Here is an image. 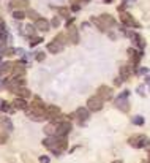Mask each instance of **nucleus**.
Masks as SVG:
<instances>
[{
    "mask_svg": "<svg viewBox=\"0 0 150 163\" xmlns=\"http://www.w3.org/2000/svg\"><path fill=\"white\" fill-rule=\"evenodd\" d=\"M92 22L97 24L98 29H100L101 32H106L109 27L115 25V19L111 18V16H107V15H101V16H98V18H92Z\"/></svg>",
    "mask_w": 150,
    "mask_h": 163,
    "instance_id": "obj_1",
    "label": "nucleus"
},
{
    "mask_svg": "<svg viewBox=\"0 0 150 163\" xmlns=\"http://www.w3.org/2000/svg\"><path fill=\"white\" fill-rule=\"evenodd\" d=\"M128 144L134 149H148V136L147 135H133L128 138Z\"/></svg>",
    "mask_w": 150,
    "mask_h": 163,
    "instance_id": "obj_2",
    "label": "nucleus"
},
{
    "mask_svg": "<svg viewBox=\"0 0 150 163\" xmlns=\"http://www.w3.org/2000/svg\"><path fill=\"white\" fill-rule=\"evenodd\" d=\"M103 105H104V101L100 98V97H90L89 98V101H87V109L89 111H93V113H97V111H101L103 109Z\"/></svg>",
    "mask_w": 150,
    "mask_h": 163,
    "instance_id": "obj_3",
    "label": "nucleus"
},
{
    "mask_svg": "<svg viewBox=\"0 0 150 163\" xmlns=\"http://www.w3.org/2000/svg\"><path fill=\"white\" fill-rule=\"evenodd\" d=\"M70 131H71V122L70 120H63L62 124L57 125V130H56V135H54V136H57V138L68 136V133Z\"/></svg>",
    "mask_w": 150,
    "mask_h": 163,
    "instance_id": "obj_4",
    "label": "nucleus"
},
{
    "mask_svg": "<svg viewBox=\"0 0 150 163\" xmlns=\"http://www.w3.org/2000/svg\"><path fill=\"white\" fill-rule=\"evenodd\" d=\"M112 89L111 87H107V86H100L98 87V92H97V97H100L103 101H107V100H111L112 98Z\"/></svg>",
    "mask_w": 150,
    "mask_h": 163,
    "instance_id": "obj_5",
    "label": "nucleus"
},
{
    "mask_svg": "<svg viewBox=\"0 0 150 163\" xmlns=\"http://www.w3.org/2000/svg\"><path fill=\"white\" fill-rule=\"evenodd\" d=\"M74 114V117L77 119V122L81 125L82 124H85V122L89 120V117H90V114H89V109L87 108H77L76 109V113H73Z\"/></svg>",
    "mask_w": 150,
    "mask_h": 163,
    "instance_id": "obj_6",
    "label": "nucleus"
},
{
    "mask_svg": "<svg viewBox=\"0 0 150 163\" xmlns=\"http://www.w3.org/2000/svg\"><path fill=\"white\" fill-rule=\"evenodd\" d=\"M120 21L123 22L125 25H128V27H139V22H136L134 19H133V16L131 15H128V13H125V11H122L120 13Z\"/></svg>",
    "mask_w": 150,
    "mask_h": 163,
    "instance_id": "obj_7",
    "label": "nucleus"
},
{
    "mask_svg": "<svg viewBox=\"0 0 150 163\" xmlns=\"http://www.w3.org/2000/svg\"><path fill=\"white\" fill-rule=\"evenodd\" d=\"M57 114H60V108L59 106H56V105H48L46 106V111H44V116H46V119H52V117H56Z\"/></svg>",
    "mask_w": 150,
    "mask_h": 163,
    "instance_id": "obj_8",
    "label": "nucleus"
},
{
    "mask_svg": "<svg viewBox=\"0 0 150 163\" xmlns=\"http://www.w3.org/2000/svg\"><path fill=\"white\" fill-rule=\"evenodd\" d=\"M33 27H35V29H38V30L46 32V30H49V21L44 19V18H38V19H35Z\"/></svg>",
    "mask_w": 150,
    "mask_h": 163,
    "instance_id": "obj_9",
    "label": "nucleus"
},
{
    "mask_svg": "<svg viewBox=\"0 0 150 163\" xmlns=\"http://www.w3.org/2000/svg\"><path fill=\"white\" fill-rule=\"evenodd\" d=\"M127 97H128V92H123V93H122V97L117 98V103H115V106L120 108V109H122V111H125V113L130 109V105L123 100V98H127Z\"/></svg>",
    "mask_w": 150,
    "mask_h": 163,
    "instance_id": "obj_10",
    "label": "nucleus"
},
{
    "mask_svg": "<svg viewBox=\"0 0 150 163\" xmlns=\"http://www.w3.org/2000/svg\"><path fill=\"white\" fill-rule=\"evenodd\" d=\"M68 41H71L73 45H77L79 43V33L74 27H68Z\"/></svg>",
    "mask_w": 150,
    "mask_h": 163,
    "instance_id": "obj_11",
    "label": "nucleus"
},
{
    "mask_svg": "<svg viewBox=\"0 0 150 163\" xmlns=\"http://www.w3.org/2000/svg\"><path fill=\"white\" fill-rule=\"evenodd\" d=\"M128 52H130V59H131V65L133 66H138L139 65V60H141V52H138L136 49H128Z\"/></svg>",
    "mask_w": 150,
    "mask_h": 163,
    "instance_id": "obj_12",
    "label": "nucleus"
},
{
    "mask_svg": "<svg viewBox=\"0 0 150 163\" xmlns=\"http://www.w3.org/2000/svg\"><path fill=\"white\" fill-rule=\"evenodd\" d=\"M11 70H13V63L11 62H2V63H0V76L10 75Z\"/></svg>",
    "mask_w": 150,
    "mask_h": 163,
    "instance_id": "obj_13",
    "label": "nucleus"
},
{
    "mask_svg": "<svg viewBox=\"0 0 150 163\" xmlns=\"http://www.w3.org/2000/svg\"><path fill=\"white\" fill-rule=\"evenodd\" d=\"M13 92H15V93L18 95L19 98H29V97H30V92H29V89H25L24 86H19V87H16V89L13 90Z\"/></svg>",
    "mask_w": 150,
    "mask_h": 163,
    "instance_id": "obj_14",
    "label": "nucleus"
},
{
    "mask_svg": "<svg viewBox=\"0 0 150 163\" xmlns=\"http://www.w3.org/2000/svg\"><path fill=\"white\" fill-rule=\"evenodd\" d=\"M13 76H24L25 68L22 66V63H13V70H11Z\"/></svg>",
    "mask_w": 150,
    "mask_h": 163,
    "instance_id": "obj_15",
    "label": "nucleus"
},
{
    "mask_svg": "<svg viewBox=\"0 0 150 163\" xmlns=\"http://www.w3.org/2000/svg\"><path fill=\"white\" fill-rule=\"evenodd\" d=\"M130 76H131V66H128V65H122V66H120V78H122V81L128 79Z\"/></svg>",
    "mask_w": 150,
    "mask_h": 163,
    "instance_id": "obj_16",
    "label": "nucleus"
},
{
    "mask_svg": "<svg viewBox=\"0 0 150 163\" xmlns=\"http://www.w3.org/2000/svg\"><path fill=\"white\" fill-rule=\"evenodd\" d=\"M13 106H15V109H27V106H29V103H27L24 98H16L15 101H13Z\"/></svg>",
    "mask_w": 150,
    "mask_h": 163,
    "instance_id": "obj_17",
    "label": "nucleus"
},
{
    "mask_svg": "<svg viewBox=\"0 0 150 163\" xmlns=\"http://www.w3.org/2000/svg\"><path fill=\"white\" fill-rule=\"evenodd\" d=\"M63 49V46L62 45H59L57 41H51L49 45H48V51L49 52H52V54H57V52H60Z\"/></svg>",
    "mask_w": 150,
    "mask_h": 163,
    "instance_id": "obj_18",
    "label": "nucleus"
},
{
    "mask_svg": "<svg viewBox=\"0 0 150 163\" xmlns=\"http://www.w3.org/2000/svg\"><path fill=\"white\" fill-rule=\"evenodd\" d=\"M43 130H44V135H48V136H54V135H56V130H57V125L52 124V122H49Z\"/></svg>",
    "mask_w": 150,
    "mask_h": 163,
    "instance_id": "obj_19",
    "label": "nucleus"
},
{
    "mask_svg": "<svg viewBox=\"0 0 150 163\" xmlns=\"http://www.w3.org/2000/svg\"><path fill=\"white\" fill-rule=\"evenodd\" d=\"M0 125H2V128H6L8 131H11L13 128H15L13 127V122L10 120V117H2L0 119Z\"/></svg>",
    "mask_w": 150,
    "mask_h": 163,
    "instance_id": "obj_20",
    "label": "nucleus"
},
{
    "mask_svg": "<svg viewBox=\"0 0 150 163\" xmlns=\"http://www.w3.org/2000/svg\"><path fill=\"white\" fill-rule=\"evenodd\" d=\"M11 6L15 10H21V8H27L29 6V0H15V2L11 3Z\"/></svg>",
    "mask_w": 150,
    "mask_h": 163,
    "instance_id": "obj_21",
    "label": "nucleus"
},
{
    "mask_svg": "<svg viewBox=\"0 0 150 163\" xmlns=\"http://www.w3.org/2000/svg\"><path fill=\"white\" fill-rule=\"evenodd\" d=\"M54 41H57L59 45H62V46H63V45L68 41V40H66V35H65V33H59V35L56 36V40H54Z\"/></svg>",
    "mask_w": 150,
    "mask_h": 163,
    "instance_id": "obj_22",
    "label": "nucleus"
},
{
    "mask_svg": "<svg viewBox=\"0 0 150 163\" xmlns=\"http://www.w3.org/2000/svg\"><path fill=\"white\" fill-rule=\"evenodd\" d=\"M13 18H15V19H24L25 18V13L24 11H21V10H15V11H13Z\"/></svg>",
    "mask_w": 150,
    "mask_h": 163,
    "instance_id": "obj_23",
    "label": "nucleus"
},
{
    "mask_svg": "<svg viewBox=\"0 0 150 163\" xmlns=\"http://www.w3.org/2000/svg\"><path fill=\"white\" fill-rule=\"evenodd\" d=\"M59 13H60V16L68 18V16H70V8H66V6H60V8H59Z\"/></svg>",
    "mask_w": 150,
    "mask_h": 163,
    "instance_id": "obj_24",
    "label": "nucleus"
},
{
    "mask_svg": "<svg viewBox=\"0 0 150 163\" xmlns=\"http://www.w3.org/2000/svg\"><path fill=\"white\" fill-rule=\"evenodd\" d=\"M8 143V133L0 131V144H6Z\"/></svg>",
    "mask_w": 150,
    "mask_h": 163,
    "instance_id": "obj_25",
    "label": "nucleus"
},
{
    "mask_svg": "<svg viewBox=\"0 0 150 163\" xmlns=\"http://www.w3.org/2000/svg\"><path fill=\"white\" fill-rule=\"evenodd\" d=\"M0 111H3V113H8V111H13V109H11V106H10L6 101H2V106H0Z\"/></svg>",
    "mask_w": 150,
    "mask_h": 163,
    "instance_id": "obj_26",
    "label": "nucleus"
},
{
    "mask_svg": "<svg viewBox=\"0 0 150 163\" xmlns=\"http://www.w3.org/2000/svg\"><path fill=\"white\" fill-rule=\"evenodd\" d=\"M133 124H136V125H144V117H141V116L133 117Z\"/></svg>",
    "mask_w": 150,
    "mask_h": 163,
    "instance_id": "obj_27",
    "label": "nucleus"
},
{
    "mask_svg": "<svg viewBox=\"0 0 150 163\" xmlns=\"http://www.w3.org/2000/svg\"><path fill=\"white\" fill-rule=\"evenodd\" d=\"M43 41V38H40V36H33L32 40H30V46H36L38 43H41Z\"/></svg>",
    "mask_w": 150,
    "mask_h": 163,
    "instance_id": "obj_28",
    "label": "nucleus"
},
{
    "mask_svg": "<svg viewBox=\"0 0 150 163\" xmlns=\"http://www.w3.org/2000/svg\"><path fill=\"white\" fill-rule=\"evenodd\" d=\"M25 16H29V18H30V19H33V21L40 18V16H38V13H36V11H29V13H27V15H25Z\"/></svg>",
    "mask_w": 150,
    "mask_h": 163,
    "instance_id": "obj_29",
    "label": "nucleus"
},
{
    "mask_svg": "<svg viewBox=\"0 0 150 163\" xmlns=\"http://www.w3.org/2000/svg\"><path fill=\"white\" fill-rule=\"evenodd\" d=\"M38 160H40V163H51V158L48 155H41Z\"/></svg>",
    "mask_w": 150,
    "mask_h": 163,
    "instance_id": "obj_30",
    "label": "nucleus"
},
{
    "mask_svg": "<svg viewBox=\"0 0 150 163\" xmlns=\"http://www.w3.org/2000/svg\"><path fill=\"white\" fill-rule=\"evenodd\" d=\"M44 57H46V54H44V52H40V54H36V57H35V59H36V62H43Z\"/></svg>",
    "mask_w": 150,
    "mask_h": 163,
    "instance_id": "obj_31",
    "label": "nucleus"
},
{
    "mask_svg": "<svg viewBox=\"0 0 150 163\" xmlns=\"http://www.w3.org/2000/svg\"><path fill=\"white\" fill-rule=\"evenodd\" d=\"M51 24H52V27H59V25H60V19H59V18H54V19L51 21Z\"/></svg>",
    "mask_w": 150,
    "mask_h": 163,
    "instance_id": "obj_32",
    "label": "nucleus"
},
{
    "mask_svg": "<svg viewBox=\"0 0 150 163\" xmlns=\"http://www.w3.org/2000/svg\"><path fill=\"white\" fill-rule=\"evenodd\" d=\"M5 54H6V56H13V54H15V49H13V48H8V49L5 51Z\"/></svg>",
    "mask_w": 150,
    "mask_h": 163,
    "instance_id": "obj_33",
    "label": "nucleus"
},
{
    "mask_svg": "<svg viewBox=\"0 0 150 163\" xmlns=\"http://www.w3.org/2000/svg\"><path fill=\"white\" fill-rule=\"evenodd\" d=\"M79 8H81V6H79L77 3H74V5H71V11H79Z\"/></svg>",
    "mask_w": 150,
    "mask_h": 163,
    "instance_id": "obj_34",
    "label": "nucleus"
},
{
    "mask_svg": "<svg viewBox=\"0 0 150 163\" xmlns=\"http://www.w3.org/2000/svg\"><path fill=\"white\" fill-rule=\"evenodd\" d=\"M122 84V79H115V86H120Z\"/></svg>",
    "mask_w": 150,
    "mask_h": 163,
    "instance_id": "obj_35",
    "label": "nucleus"
},
{
    "mask_svg": "<svg viewBox=\"0 0 150 163\" xmlns=\"http://www.w3.org/2000/svg\"><path fill=\"white\" fill-rule=\"evenodd\" d=\"M111 163H123L122 160H114V161H111Z\"/></svg>",
    "mask_w": 150,
    "mask_h": 163,
    "instance_id": "obj_36",
    "label": "nucleus"
},
{
    "mask_svg": "<svg viewBox=\"0 0 150 163\" xmlns=\"http://www.w3.org/2000/svg\"><path fill=\"white\" fill-rule=\"evenodd\" d=\"M104 2H106V3H111V0H104Z\"/></svg>",
    "mask_w": 150,
    "mask_h": 163,
    "instance_id": "obj_37",
    "label": "nucleus"
},
{
    "mask_svg": "<svg viewBox=\"0 0 150 163\" xmlns=\"http://www.w3.org/2000/svg\"><path fill=\"white\" fill-rule=\"evenodd\" d=\"M81 2H89V0H81Z\"/></svg>",
    "mask_w": 150,
    "mask_h": 163,
    "instance_id": "obj_38",
    "label": "nucleus"
},
{
    "mask_svg": "<svg viewBox=\"0 0 150 163\" xmlns=\"http://www.w3.org/2000/svg\"><path fill=\"white\" fill-rule=\"evenodd\" d=\"M2 101H3V100H0V106H2Z\"/></svg>",
    "mask_w": 150,
    "mask_h": 163,
    "instance_id": "obj_39",
    "label": "nucleus"
},
{
    "mask_svg": "<svg viewBox=\"0 0 150 163\" xmlns=\"http://www.w3.org/2000/svg\"><path fill=\"white\" fill-rule=\"evenodd\" d=\"M0 62H2V57H0Z\"/></svg>",
    "mask_w": 150,
    "mask_h": 163,
    "instance_id": "obj_40",
    "label": "nucleus"
},
{
    "mask_svg": "<svg viewBox=\"0 0 150 163\" xmlns=\"http://www.w3.org/2000/svg\"><path fill=\"white\" fill-rule=\"evenodd\" d=\"M145 163H148V161H145Z\"/></svg>",
    "mask_w": 150,
    "mask_h": 163,
    "instance_id": "obj_41",
    "label": "nucleus"
}]
</instances>
